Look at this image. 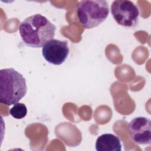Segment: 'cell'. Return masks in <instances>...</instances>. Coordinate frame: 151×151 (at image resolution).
<instances>
[{"instance_id":"cell-8","label":"cell","mask_w":151,"mask_h":151,"mask_svg":"<svg viewBox=\"0 0 151 151\" xmlns=\"http://www.w3.org/2000/svg\"><path fill=\"white\" fill-rule=\"evenodd\" d=\"M9 114L16 119H22L27 114L26 106L22 103H17L9 110Z\"/></svg>"},{"instance_id":"cell-7","label":"cell","mask_w":151,"mask_h":151,"mask_svg":"<svg viewBox=\"0 0 151 151\" xmlns=\"http://www.w3.org/2000/svg\"><path fill=\"white\" fill-rule=\"evenodd\" d=\"M96 149L97 151H121L120 140L113 134H103L96 140Z\"/></svg>"},{"instance_id":"cell-1","label":"cell","mask_w":151,"mask_h":151,"mask_svg":"<svg viewBox=\"0 0 151 151\" xmlns=\"http://www.w3.org/2000/svg\"><path fill=\"white\" fill-rule=\"evenodd\" d=\"M18 29L25 45L31 48H41L53 39L56 27L45 17L37 14L23 20Z\"/></svg>"},{"instance_id":"cell-5","label":"cell","mask_w":151,"mask_h":151,"mask_svg":"<svg viewBox=\"0 0 151 151\" xmlns=\"http://www.w3.org/2000/svg\"><path fill=\"white\" fill-rule=\"evenodd\" d=\"M128 130L131 139L140 145L151 143V121L149 119L139 116L133 119L129 123Z\"/></svg>"},{"instance_id":"cell-4","label":"cell","mask_w":151,"mask_h":151,"mask_svg":"<svg viewBox=\"0 0 151 151\" xmlns=\"http://www.w3.org/2000/svg\"><path fill=\"white\" fill-rule=\"evenodd\" d=\"M111 13L116 22L126 28L135 27L140 14L137 6L129 0L114 1L111 5Z\"/></svg>"},{"instance_id":"cell-3","label":"cell","mask_w":151,"mask_h":151,"mask_svg":"<svg viewBox=\"0 0 151 151\" xmlns=\"http://www.w3.org/2000/svg\"><path fill=\"white\" fill-rule=\"evenodd\" d=\"M76 12L82 27L91 29L106 19L109 14V7L104 0H83L78 3Z\"/></svg>"},{"instance_id":"cell-6","label":"cell","mask_w":151,"mask_h":151,"mask_svg":"<svg viewBox=\"0 0 151 151\" xmlns=\"http://www.w3.org/2000/svg\"><path fill=\"white\" fill-rule=\"evenodd\" d=\"M70 52L68 42L65 40L52 39L47 42L42 48V55L49 63L58 65L67 59Z\"/></svg>"},{"instance_id":"cell-2","label":"cell","mask_w":151,"mask_h":151,"mask_svg":"<svg viewBox=\"0 0 151 151\" xmlns=\"http://www.w3.org/2000/svg\"><path fill=\"white\" fill-rule=\"evenodd\" d=\"M27 86L24 76L13 68L0 70V103L6 106L18 103L26 94Z\"/></svg>"}]
</instances>
